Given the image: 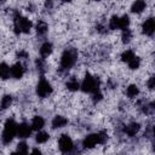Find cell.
Here are the masks:
<instances>
[{"mask_svg":"<svg viewBox=\"0 0 155 155\" xmlns=\"http://www.w3.org/2000/svg\"><path fill=\"white\" fill-rule=\"evenodd\" d=\"M17 134V124L12 120V119H8L5 124V127H4V132H2V142L5 144L10 143L13 137Z\"/></svg>","mask_w":155,"mask_h":155,"instance_id":"obj_1","label":"cell"},{"mask_svg":"<svg viewBox=\"0 0 155 155\" xmlns=\"http://www.w3.org/2000/svg\"><path fill=\"white\" fill-rule=\"evenodd\" d=\"M31 28V23L28 18L17 15L15 17V30L16 33H29Z\"/></svg>","mask_w":155,"mask_h":155,"instance_id":"obj_2","label":"cell"},{"mask_svg":"<svg viewBox=\"0 0 155 155\" xmlns=\"http://www.w3.org/2000/svg\"><path fill=\"white\" fill-rule=\"evenodd\" d=\"M76 61V52L74 50H67L63 52L61 58V67L63 69H69L74 65Z\"/></svg>","mask_w":155,"mask_h":155,"instance_id":"obj_3","label":"cell"},{"mask_svg":"<svg viewBox=\"0 0 155 155\" xmlns=\"http://www.w3.org/2000/svg\"><path fill=\"white\" fill-rule=\"evenodd\" d=\"M81 90L84 92H88V93H94L98 90V81L96 80V78L91 76L90 74H87L81 84Z\"/></svg>","mask_w":155,"mask_h":155,"instance_id":"obj_4","label":"cell"},{"mask_svg":"<svg viewBox=\"0 0 155 155\" xmlns=\"http://www.w3.org/2000/svg\"><path fill=\"white\" fill-rule=\"evenodd\" d=\"M52 92V87L48 81H46L44 78L40 79L38 86H36V93L39 97H46Z\"/></svg>","mask_w":155,"mask_h":155,"instance_id":"obj_5","label":"cell"},{"mask_svg":"<svg viewBox=\"0 0 155 155\" xmlns=\"http://www.w3.org/2000/svg\"><path fill=\"white\" fill-rule=\"evenodd\" d=\"M58 144H59L61 151H63V153H69L73 149V140L67 134H62L61 136V138L58 140Z\"/></svg>","mask_w":155,"mask_h":155,"instance_id":"obj_6","label":"cell"},{"mask_svg":"<svg viewBox=\"0 0 155 155\" xmlns=\"http://www.w3.org/2000/svg\"><path fill=\"white\" fill-rule=\"evenodd\" d=\"M99 144V137H98V133L97 134H90L87 136L84 142H82V145L84 148H93L94 145Z\"/></svg>","mask_w":155,"mask_h":155,"instance_id":"obj_7","label":"cell"},{"mask_svg":"<svg viewBox=\"0 0 155 155\" xmlns=\"http://www.w3.org/2000/svg\"><path fill=\"white\" fill-rule=\"evenodd\" d=\"M142 29H143V33L145 35H153L154 30H155V22L153 18H148L143 25H142Z\"/></svg>","mask_w":155,"mask_h":155,"instance_id":"obj_8","label":"cell"},{"mask_svg":"<svg viewBox=\"0 0 155 155\" xmlns=\"http://www.w3.org/2000/svg\"><path fill=\"white\" fill-rule=\"evenodd\" d=\"M31 133V127H29L28 124H21L17 125V134L22 138H27L29 137Z\"/></svg>","mask_w":155,"mask_h":155,"instance_id":"obj_9","label":"cell"},{"mask_svg":"<svg viewBox=\"0 0 155 155\" xmlns=\"http://www.w3.org/2000/svg\"><path fill=\"white\" fill-rule=\"evenodd\" d=\"M23 74H24V68L21 63H17L11 68V75L15 79H21L23 76Z\"/></svg>","mask_w":155,"mask_h":155,"instance_id":"obj_10","label":"cell"},{"mask_svg":"<svg viewBox=\"0 0 155 155\" xmlns=\"http://www.w3.org/2000/svg\"><path fill=\"white\" fill-rule=\"evenodd\" d=\"M145 6H147V5H145V1H144V0H136V1L132 4L131 10H132V12H134V13H140V12L144 11Z\"/></svg>","mask_w":155,"mask_h":155,"instance_id":"obj_11","label":"cell"},{"mask_svg":"<svg viewBox=\"0 0 155 155\" xmlns=\"http://www.w3.org/2000/svg\"><path fill=\"white\" fill-rule=\"evenodd\" d=\"M68 120L64 117V116H61V115H57L54 116V119L52 120V126L54 128H61V127H64L67 125Z\"/></svg>","mask_w":155,"mask_h":155,"instance_id":"obj_12","label":"cell"},{"mask_svg":"<svg viewBox=\"0 0 155 155\" xmlns=\"http://www.w3.org/2000/svg\"><path fill=\"white\" fill-rule=\"evenodd\" d=\"M10 73H11L10 67H8L6 63H1V64H0V78H1L2 80H6V79H8V76H10Z\"/></svg>","mask_w":155,"mask_h":155,"instance_id":"obj_13","label":"cell"},{"mask_svg":"<svg viewBox=\"0 0 155 155\" xmlns=\"http://www.w3.org/2000/svg\"><path fill=\"white\" fill-rule=\"evenodd\" d=\"M139 128H140V126L138 125V124H136V122H133V124H130L126 128H125V132L128 134V136H134L138 131H139Z\"/></svg>","mask_w":155,"mask_h":155,"instance_id":"obj_14","label":"cell"},{"mask_svg":"<svg viewBox=\"0 0 155 155\" xmlns=\"http://www.w3.org/2000/svg\"><path fill=\"white\" fill-rule=\"evenodd\" d=\"M44 124H45V121L41 116H35L31 121V128L33 130H40L44 127Z\"/></svg>","mask_w":155,"mask_h":155,"instance_id":"obj_15","label":"cell"},{"mask_svg":"<svg viewBox=\"0 0 155 155\" xmlns=\"http://www.w3.org/2000/svg\"><path fill=\"white\" fill-rule=\"evenodd\" d=\"M51 52H52V45L50 42H45L40 48V53L42 57H47Z\"/></svg>","mask_w":155,"mask_h":155,"instance_id":"obj_16","label":"cell"},{"mask_svg":"<svg viewBox=\"0 0 155 155\" xmlns=\"http://www.w3.org/2000/svg\"><path fill=\"white\" fill-rule=\"evenodd\" d=\"M126 93H127V96H128L130 98H134V97L139 93V90H138V87H137L136 85H130V86L127 87Z\"/></svg>","mask_w":155,"mask_h":155,"instance_id":"obj_17","label":"cell"},{"mask_svg":"<svg viewBox=\"0 0 155 155\" xmlns=\"http://www.w3.org/2000/svg\"><path fill=\"white\" fill-rule=\"evenodd\" d=\"M130 24V18L128 16H122L119 17V29H126Z\"/></svg>","mask_w":155,"mask_h":155,"instance_id":"obj_18","label":"cell"},{"mask_svg":"<svg viewBox=\"0 0 155 155\" xmlns=\"http://www.w3.org/2000/svg\"><path fill=\"white\" fill-rule=\"evenodd\" d=\"M67 87H68V90H70V91H76V90H79L80 85H79V82H78L76 79L71 78V79L67 82Z\"/></svg>","mask_w":155,"mask_h":155,"instance_id":"obj_19","label":"cell"},{"mask_svg":"<svg viewBox=\"0 0 155 155\" xmlns=\"http://www.w3.org/2000/svg\"><path fill=\"white\" fill-rule=\"evenodd\" d=\"M11 103H12V97L8 94L4 96L1 99V109H7L11 105Z\"/></svg>","mask_w":155,"mask_h":155,"instance_id":"obj_20","label":"cell"},{"mask_svg":"<svg viewBox=\"0 0 155 155\" xmlns=\"http://www.w3.org/2000/svg\"><path fill=\"white\" fill-rule=\"evenodd\" d=\"M36 31L39 35H44L47 31V24L45 22H39L36 25Z\"/></svg>","mask_w":155,"mask_h":155,"instance_id":"obj_21","label":"cell"},{"mask_svg":"<svg viewBox=\"0 0 155 155\" xmlns=\"http://www.w3.org/2000/svg\"><path fill=\"white\" fill-rule=\"evenodd\" d=\"M133 57H134V53H133L132 51H130V50L125 51V52L121 54V59H122L124 62H126V63H128Z\"/></svg>","mask_w":155,"mask_h":155,"instance_id":"obj_22","label":"cell"},{"mask_svg":"<svg viewBox=\"0 0 155 155\" xmlns=\"http://www.w3.org/2000/svg\"><path fill=\"white\" fill-rule=\"evenodd\" d=\"M48 133H46V132H39L38 134H36V142L38 143H45V142H47L48 140Z\"/></svg>","mask_w":155,"mask_h":155,"instance_id":"obj_23","label":"cell"},{"mask_svg":"<svg viewBox=\"0 0 155 155\" xmlns=\"http://www.w3.org/2000/svg\"><path fill=\"white\" fill-rule=\"evenodd\" d=\"M139 64H140V61H139V58L138 57H133L130 62H128V65H130V68L131 69H137L138 67H139Z\"/></svg>","mask_w":155,"mask_h":155,"instance_id":"obj_24","label":"cell"},{"mask_svg":"<svg viewBox=\"0 0 155 155\" xmlns=\"http://www.w3.org/2000/svg\"><path fill=\"white\" fill-rule=\"evenodd\" d=\"M131 36H132L131 30H130L128 28L124 29V31H122V41H124V42H128V41L131 40Z\"/></svg>","mask_w":155,"mask_h":155,"instance_id":"obj_25","label":"cell"},{"mask_svg":"<svg viewBox=\"0 0 155 155\" xmlns=\"http://www.w3.org/2000/svg\"><path fill=\"white\" fill-rule=\"evenodd\" d=\"M109 27H110V29H119V17H116V16L111 17Z\"/></svg>","mask_w":155,"mask_h":155,"instance_id":"obj_26","label":"cell"},{"mask_svg":"<svg viewBox=\"0 0 155 155\" xmlns=\"http://www.w3.org/2000/svg\"><path fill=\"white\" fill-rule=\"evenodd\" d=\"M17 151H18V153H23V154L28 153V147H27V144H25V143H19L18 147H17Z\"/></svg>","mask_w":155,"mask_h":155,"instance_id":"obj_27","label":"cell"},{"mask_svg":"<svg viewBox=\"0 0 155 155\" xmlns=\"http://www.w3.org/2000/svg\"><path fill=\"white\" fill-rule=\"evenodd\" d=\"M148 86L149 88H154V78H150V80L148 81Z\"/></svg>","mask_w":155,"mask_h":155,"instance_id":"obj_28","label":"cell"},{"mask_svg":"<svg viewBox=\"0 0 155 155\" xmlns=\"http://www.w3.org/2000/svg\"><path fill=\"white\" fill-rule=\"evenodd\" d=\"M33 153H34V154H38V153L40 154V150H38V149H34V150H33Z\"/></svg>","mask_w":155,"mask_h":155,"instance_id":"obj_29","label":"cell"},{"mask_svg":"<svg viewBox=\"0 0 155 155\" xmlns=\"http://www.w3.org/2000/svg\"><path fill=\"white\" fill-rule=\"evenodd\" d=\"M63 1H69V0H63Z\"/></svg>","mask_w":155,"mask_h":155,"instance_id":"obj_30","label":"cell"},{"mask_svg":"<svg viewBox=\"0 0 155 155\" xmlns=\"http://www.w3.org/2000/svg\"><path fill=\"white\" fill-rule=\"evenodd\" d=\"M1 1H4V0H0V2H1Z\"/></svg>","mask_w":155,"mask_h":155,"instance_id":"obj_31","label":"cell"},{"mask_svg":"<svg viewBox=\"0 0 155 155\" xmlns=\"http://www.w3.org/2000/svg\"><path fill=\"white\" fill-rule=\"evenodd\" d=\"M96 1H98V0H96Z\"/></svg>","mask_w":155,"mask_h":155,"instance_id":"obj_32","label":"cell"}]
</instances>
